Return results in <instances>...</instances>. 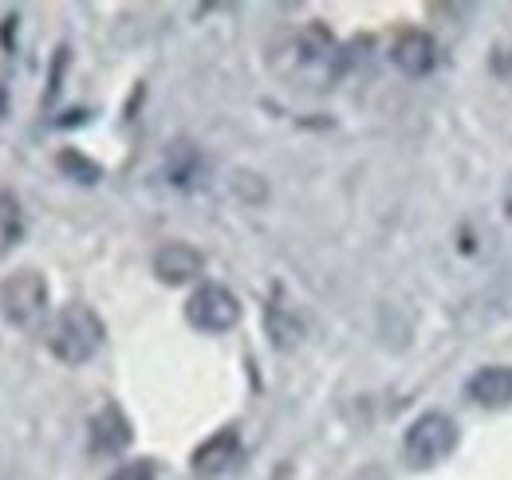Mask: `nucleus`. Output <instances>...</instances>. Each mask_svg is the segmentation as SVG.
<instances>
[{"mask_svg":"<svg viewBox=\"0 0 512 480\" xmlns=\"http://www.w3.org/2000/svg\"><path fill=\"white\" fill-rule=\"evenodd\" d=\"M56 166L64 170L67 178L83 181V185H95V181L103 178V170H99V162H91L87 154H79V150H60V158H56Z\"/></svg>","mask_w":512,"mask_h":480,"instance_id":"nucleus-13","label":"nucleus"},{"mask_svg":"<svg viewBox=\"0 0 512 480\" xmlns=\"http://www.w3.org/2000/svg\"><path fill=\"white\" fill-rule=\"evenodd\" d=\"M390 63H394L406 79H422V75H430V71L438 67V44H434V36L410 28V32H402V36L394 40Z\"/></svg>","mask_w":512,"mask_h":480,"instance_id":"nucleus-8","label":"nucleus"},{"mask_svg":"<svg viewBox=\"0 0 512 480\" xmlns=\"http://www.w3.org/2000/svg\"><path fill=\"white\" fill-rule=\"evenodd\" d=\"M201 272H205V256H201V248H193L190 240H170L154 252V276L170 288L190 284Z\"/></svg>","mask_w":512,"mask_h":480,"instance_id":"nucleus-6","label":"nucleus"},{"mask_svg":"<svg viewBox=\"0 0 512 480\" xmlns=\"http://www.w3.org/2000/svg\"><path fill=\"white\" fill-rule=\"evenodd\" d=\"M107 480H158V473H154L150 461H127V465H119Z\"/></svg>","mask_w":512,"mask_h":480,"instance_id":"nucleus-14","label":"nucleus"},{"mask_svg":"<svg viewBox=\"0 0 512 480\" xmlns=\"http://www.w3.org/2000/svg\"><path fill=\"white\" fill-rule=\"evenodd\" d=\"M48 300H52L48 280L36 268H20V272H12V276L0 280V315L12 327H20V331H32V327L44 323V315L52 307Z\"/></svg>","mask_w":512,"mask_h":480,"instance_id":"nucleus-3","label":"nucleus"},{"mask_svg":"<svg viewBox=\"0 0 512 480\" xmlns=\"http://www.w3.org/2000/svg\"><path fill=\"white\" fill-rule=\"evenodd\" d=\"M264 327H268V343L276 351H292L300 339H304V323L296 319V311L284 300H272L264 311Z\"/></svg>","mask_w":512,"mask_h":480,"instance_id":"nucleus-11","label":"nucleus"},{"mask_svg":"<svg viewBox=\"0 0 512 480\" xmlns=\"http://www.w3.org/2000/svg\"><path fill=\"white\" fill-rule=\"evenodd\" d=\"M87 433H91V453H103V457H115V453H123L130 441H134V429H130L127 414H123L115 402L99 406V414L91 418Z\"/></svg>","mask_w":512,"mask_h":480,"instance_id":"nucleus-9","label":"nucleus"},{"mask_svg":"<svg viewBox=\"0 0 512 480\" xmlns=\"http://www.w3.org/2000/svg\"><path fill=\"white\" fill-rule=\"evenodd\" d=\"M186 323L205 335H225L241 323V300L225 284H201L186 300Z\"/></svg>","mask_w":512,"mask_h":480,"instance_id":"nucleus-5","label":"nucleus"},{"mask_svg":"<svg viewBox=\"0 0 512 480\" xmlns=\"http://www.w3.org/2000/svg\"><path fill=\"white\" fill-rule=\"evenodd\" d=\"M237 461H241V433H237L233 425H225V429H217L213 437H205L190 457L197 477H221V473H229Z\"/></svg>","mask_w":512,"mask_h":480,"instance_id":"nucleus-7","label":"nucleus"},{"mask_svg":"<svg viewBox=\"0 0 512 480\" xmlns=\"http://www.w3.org/2000/svg\"><path fill=\"white\" fill-rule=\"evenodd\" d=\"M24 240V209L12 189H0V256H8Z\"/></svg>","mask_w":512,"mask_h":480,"instance_id":"nucleus-12","label":"nucleus"},{"mask_svg":"<svg viewBox=\"0 0 512 480\" xmlns=\"http://www.w3.org/2000/svg\"><path fill=\"white\" fill-rule=\"evenodd\" d=\"M465 394L481 410H505V406H512V366H481L465 382Z\"/></svg>","mask_w":512,"mask_h":480,"instance_id":"nucleus-10","label":"nucleus"},{"mask_svg":"<svg viewBox=\"0 0 512 480\" xmlns=\"http://www.w3.org/2000/svg\"><path fill=\"white\" fill-rule=\"evenodd\" d=\"M453 449H457V421L442 410L414 418L406 437H402V457L410 469H430V465L446 461Z\"/></svg>","mask_w":512,"mask_h":480,"instance_id":"nucleus-4","label":"nucleus"},{"mask_svg":"<svg viewBox=\"0 0 512 480\" xmlns=\"http://www.w3.org/2000/svg\"><path fill=\"white\" fill-rule=\"evenodd\" d=\"M276 71L288 75L300 87H331L343 71V52L331 40V32L323 24H308L304 32H296L280 56H276Z\"/></svg>","mask_w":512,"mask_h":480,"instance_id":"nucleus-1","label":"nucleus"},{"mask_svg":"<svg viewBox=\"0 0 512 480\" xmlns=\"http://www.w3.org/2000/svg\"><path fill=\"white\" fill-rule=\"evenodd\" d=\"M103 339H107V323L99 319V311H95L91 303H64V307L48 319V327H44L48 351L64 362V366H83V362H91L99 355Z\"/></svg>","mask_w":512,"mask_h":480,"instance_id":"nucleus-2","label":"nucleus"}]
</instances>
